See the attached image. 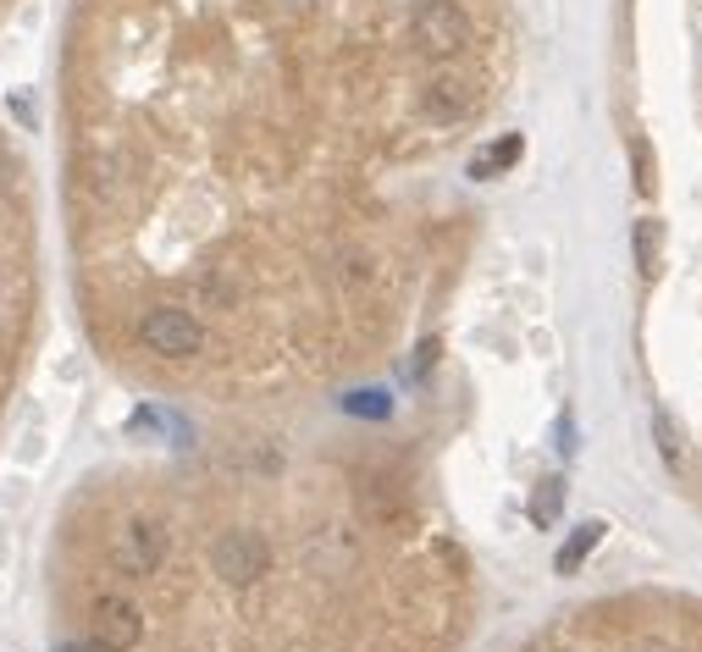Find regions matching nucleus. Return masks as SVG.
<instances>
[{
	"label": "nucleus",
	"mask_w": 702,
	"mask_h": 652,
	"mask_svg": "<svg viewBox=\"0 0 702 652\" xmlns=\"http://www.w3.org/2000/svg\"><path fill=\"white\" fill-rule=\"evenodd\" d=\"M603 531H608L603 520H586V525H575V531L564 536V547H559V558H553V569H559V575H575V569H581L586 558H592V547L603 542Z\"/></svg>",
	"instance_id": "nucleus-4"
},
{
	"label": "nucleus",
	"mask_w": 702,
	"mask_h": 652,
	"mask_svg": "<svg viewBox=\"0 0 702 652\" xmlns=\"http://www.w3.org/2000/svg\"><path fill=\"white\" fill-rule=\"evenodd\" d=\"M559 454H564V459L575 454V421H570V415L559 421Z\"/></svg>",
	"instance_id": "nucleus-10"
},
{
	"label": "nucleus",
	"mask_w": 702,
	"mask_h": 652,
	"mask_svg": "<svg viewBox=\"0 0 702 652\" xmlns=\"http://www.w3.org/2000/svg\"><path fill=\"white\" fill-rule=\"evenodd\" d=\"M7 7H18V0H0V12H7Z\"/></svg>",
	"instance_id": "nucleus-11"
},
{
	"label": "nucleus",
	"mask_w": 702,
	"mask_h": 652,
	"mask_svg": "<svg viewBox=\"0 0 702 652\" xmlns=\"http://www.w3.org/2000/svg\"><path fill=\"white\" fill-rule=\"evenodd\" d=\"M487 155H493V166H498V172H504V166H515V161H520V155H526V144H520V133H509V139H504V144H493V150H487Z\"/></svg>",
	"instance_id": "nucleus-8"
},
{
	"label": "nucleus",
	"mask_w": 702,
	"mask_h": 652,
	"mask_svg": "<svg viewBox=\"0 0 702 652\" xmlns=\"http://www.w3.org/2000/svg\"><path fill=\"white\" fill-rule=\"evenodd\" d=\"M652 443H658V454H663V465H669V470H685V465H691L685 437H680V426H674L663 410H652Z\"/></svg>",
	"instance_id": "nucleus-5"
},
{
	"label": "nucleus",
	"mask_w": 702,
	"mask_h": 652,
	"mask_svg": "<svg viewBox=\"0 0 702 652\" xmlns=\"http://www.w3.org/2000/svg\"><path fill=\"white\" fill-rule=\"evenodd\" d=\"M630 161H636V194L652 199V194H658V155H652V139H647V133L630 139Z\"/></svg>",
	"instance_id": "nucleus-7"
},
{
	"label": "nucleus",
	"mask_w": 702,
	"mask_h": 652,
	"mask_svg": "<svg viewBox=\"0 0 702 652\" xmlns=\"http://www.w3.org/2000/svg\"><path fill=\"white\" fill-rule=\"evenodd\" d=\"M625 652H674V646H669L663 635H636V641H630Z\"/></svg>",
	"instance_id": "nucleus-9"
},
{
	"label": "nucleus",
	"mask_w": 702,
	"mask_h": 652,
	"mask_svg": "<svg viewBox=\"0 0 702 652\" xmlns=\"http://www.w3.org/2000/svg\"><path fill=\"white\" fill-rule=\"evenodd\" d=\"M630 254H636L641 282H658V271H663V221L658 216H641L630 227Z\"/></svg>",
	"instance_id": "nucleus-3"
},
{
	"label": "nucleus",
	"mask_w": 702,
	"mask_h": 652,
	"mask_svg": "<svg viewBox=\"0 0 702 652\" xmlns=\"http://www.w3.org/2000/svg\"><path fill=\"white\" fill-rule=\"evenodd\" d=\"M421 0H73L56 161L73 293L133 377L321 366L377 309V177L443 67Z\"/></svg>",
	"instance_id": "nucleus-1"
},
{
	"label": "nucleus",
	"mask_w": 702,
	"mask_h": 652,
	"mask_svg": "<svg viewBox=\"0 0 702 652\" xmlns=\"http://www.w3.org/2000/svg\"><path fill=\"white\" fill-rule=\"evenodd\" d=\"M559 514H564V481H559V476H548V481L531 492V525H537V531H548Z\"/></svg>",
	"instance_id": "nucleus-6"
},
{
	"label": "nucleus",
	"mask_w": 702,
	"mask_h": 652,
	"mask_svg": "<svg viewBox=\"0 0 702 652\" xmlns=\"http://www.w3.org/2000/svg\"><path fill=\"white\" fill-rule=\"evenodd\" d=\"M40 338V199L18 133L0 122V426Z\"/></svg>",
	"instance_id": "nucleus-2"
}]
</instances>
